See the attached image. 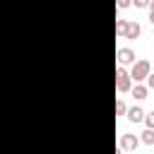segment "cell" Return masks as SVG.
I'll list each match as a JSON object with an SVG mask.
<instances>
[{
    "label": "cell",
    "mask_w": 154,
    "mask_h": 154,
    "mask_svg": "<svg viewBox=\"0 0 154 154\" xmlns=\"http://www.w3.org/2000/svg\"><path fill=\"white\" fill-rule=\"evenodd\" d=\"M147 10H149V22L154 24V0H149V5H147Z\"/></svg>",
    "instance_id": "obj_14"
},
{
    "label": "cell",
    "mask_w": 154,
    "mask_h": 154,
    "mask_svg": "<svg viewBox=\"0 0 154 154\" xmlns=\"http://www.w3.org/2000/svg\"><path fill=\"white\" fill-rule=\"evenodd\" d=\"M125 118H128L130 123H142V120H144V111H142L140 106H132V108L125 111Z\"/></svg>",
    "instance_id": "obj_7"
},
{
    "label": "cell",
    "mask_w": 154,
    "mask_h": 154,
    "mask_svg": "<svg viewBox=\"0 0 154 154\" xmlns=\"http://www.w3.org/2000/svg\"><path fill=\"white\" fill-rule=\"evenodd\" d=\"M125 111H128L125 101H123V99H118V101H116V116H125Z\"/></svg>",
    "instance_id": "obj_9"
},
{
    "label": "cell",
    "mask_w": 154,
    "mask_h": 154,
    "mask_svg": "<svg viewBox=\"0 0 154 154\" xmlns=\"http://www.w3.org/2000/svg\"><path fill=\"white\" fill-rule=\"evenodd\" d=\"M130 91H132V96H135L137 101H142V99H147V94H149V87H147V84H142V82H135V84L130 87Z\"/></svg>",
    "instance_id": "obj_6"
},
{
    "label": "cell",
    "mask_w": 154,
    "mask_h": 154,
    "mask_svg": "<svg viewBox=\"0 0 154 154\" xmlns=\"http://www.w3.org/2000/svg\"><path fill=\"white\" fill-rule=\"evenodd\" d=\"M142 34V26L135 22V19H128L125 22V31H123V38H137Z\"/></svg>",
    "instance_id": "obj_5"
},
{
    "label": "cell",
    "mask_w": 154,
    "mask_h": 154,
    "mask_svg": "<svg viewBox=\"0 0 154 154\" xmlns=\"http://www.w3.org/2000/svg\"><path fill=\"white\" fill-rule=\"evenodd\" d=\"M147 128H154V111H149V113H144V120H142Z\"/></svg>",
    "instance_id": "obj_11"
},
{
    "label": "cell",
    "mask_w": 154,
    "mask_h": 154,
    "mask_svg": "<svg viewBox=\"0 0 154 154\" xmlns=\"http://www.w3.org/2000/svg\"><path fill=\"white\" fill-rule=\"evenodd\" d=\"M116 5H118L120 10H125V7H130V5H132V0H116Z\"/></svg>",
    "instance_id": "obj_13"
},
{
    "label": "cell",
    "mask_w": 154,
    "mask_h": 154,
    "mask_svg": "<svg viewBox=\"0 0 154 154\" xmlns=\"http://www.w3.org/2000/svg\"><path fill=\"white\" fill-rule=\"evenodd\" d=\"M152 72V63L149 60H135L132 63V67H130V79L132 82H144L147 79V75Z\"/></svg>",
    "instance_id": "obj_1"
},
{
    "label": "cell",
    "mask_w": 154,
    "mask_h": 154,
    "mask_svg": "<svg viewBox=\"0 0 154 154\" xmlns=\"http://www.w3.org/2000/svg\"><path fill=\"white\" fill-rule=\"evenodd\" d=\"M132 87V79H130V72L125 70V65H118L116 67V89L120 94H128Z\"/></svg>",
    "instance_id": "obj_2"
},
{
    "label": "cell",
    "mask_w": 154,
    "mask_h": 154,
    "mask_svg": "<svg viewBox=\"0 0 154 154\" xmlns=\"http://www.w3.org/2000/svg\"><path fill=\"white\" fill-rule=\"evenodd\" d=\"M125 22H128V19H116V34H118V36H123V31H125Z\"/></svg>",
    "instance_id": "obj_10"
},
{
    "label": "cell",
    "mask_w": 154,
    "mask_h": 154,
    "mask_svg": "<svg viewBox=\"0 0 154 154\" xmlns=\"http://www.w3.org/2000/svg\"><path fill=\"white\" fill-rule=\"evenodd\" d=\"M140 142H144V144H154V128H147L144 132H142V140Z\"/></svg>",
    "instance_id": "obj_8"
},
{
    "label": "cell",
    "mask_w": 154,
    "mask_h": 154,
    "mask_svg": "<svg viewBox=\"0 0 154 154\" xmlns=\"http://www.w3.org/2000/svg\"><path fill=\"white\" fill-rule=\"evenodd\" d=\"M144 82H147V87H149V89H154V72H149Z\"/></svg>",
    "instance_id": "obj_15"
},
{
    "label": "cell",
    "mask_w": 154,
    "mask_h": 154,
    "mask_svg": "<svg viewBox=\"0 0 154 154\" xmlns=\"http://www.w3.org/2000/svg\"><path fill=\"white\" fill-rule=\"evenodd\" d=\"M132 5H135L137 10H144V7L149 5V0H132Z\"/></svg>",
    "instance_id": "obj_12"
},
{
    "label": "cell",
    "mask_w": 154,
    "mask_h": 154,
    "mask_svg": "<svg viewBox=\"0 0 154 154\" xmlns=\"http://www.w3.org/2000/svg\"><path fill=\"white\" fill-rule=\"evenodd\" d=\"M137 147H140V137L137 135H130V132L120 135V149L123 152H135Z\"/></svg>",
    "instance_id": "obj_3"
},
{
    "label": "cell",
    "mask_w": 154,
    "mask_h": 154,
    "mask_svg": "<svg viewBox=\"0 0 154 154\" xmlns=\"http://www.w3.org/2000/svg\"><path fill=\"white\" fill-rule=\"evenodd\" d=\"M116 58H118V65H132L135 63V51L132 48H118Z\"/></svg>",
    "instance_id": "obj_4"
}]
</instances>
